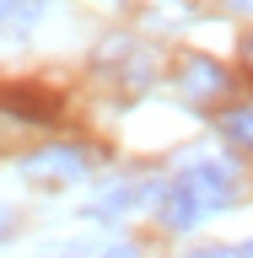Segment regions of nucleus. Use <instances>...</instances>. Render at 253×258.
Segmentation results:
<instances>
[{"mask_svg": "<svg viewBox=\"0 0 253 258\" xmlns=\"http://www.w3.org/2000/svg\"><path fill=\"white\" fill-rule=\"evenodd\" d=\"M189 258H237L232 247H199V253H189Z\"/></svg>", "mask_w": 253, "mask_h": 258, "instance_id": "obj_8", "label": "nucleus"}, {"mask_svg": "<svg viewBox=\"0 0 253 258\" xmlns=\"http://www.w3.org/2000/svg\"><path fill=\"white\" fill-rule=\"evenodd\" d=\"M232 6H253V0H232Z\"/></svg>", "mask_w": 253, "mask_h": 258, "instance_id": "obj_11", "label": "nucleus"}, {"mask_svg": "<svg viewBox=\"0 0 253 258\" xmlns=\"http://www.w3.org/2000/svg\"><path fill=\"white\" fill-rule=\"evenodd\" d=\"M178 188H183L194 205H199V215H210V210H221L226 199H232V167H221V161L189 167V172L178 177Z\"/></svg>", "mask_w": 253, "mask_h": 258, "instance_id": "obj_1", "label": "nucleus"}, {"mask_svg": "<svg viewBox=\"0 0 253 258\" xmlns=\"http://www.w3.org/2000/svg\"><path fill=\"white\" fill-rule=\"evenodd\" d=\"M103 258H140V247H129V242H119V247H108Z\"/></svg>", "mask_w": 253, "mask_h": 258, "instance_id": "obj_7", "label": "nucleus"}, {"mask_svg": "<svg viewBox=\"0 0 253 258\" xmlns=\"http://www.w3.org/2000/svg\"><path fill=\"white\" fill-rule=\"evenodd\" d=\"M86 167H92V156L76 151V145H48V151H38V156L22 161L27 177H60V183H65V177H81Z\"/></svg>", "mask_w": 253, "mask_h": 258, "instance_id": "obj_2", "label": "nucleus"}, {"mask_svg": "<svg viewBox=\"0 0 253 258\" xmlns=\"http://www.w3.org/2000/svg\"><path fill=\"white\" fill-rule=\"evenodd\" d=\"M221 135H226L232 145H248V151H253V108H232V113L221 118Z\"/></svg>", "mask_w": 253, "mask_h": 258, "instance_id": "obj_6", "label": "nucleus"}, {"mask_svg": "<svg viewBox=\"0 0 253 258\" xmlns=\"http://www.w3.org/2000/svg\"><path fill=\"white\" fill-rule=\"evenodd\" d=\"M6 221H11V215H6V210H0V237H6V231H11V226H6Z\"/></svg>", "mask_w": 253, "mask_h": 258, "instance_id": "obj_9", "label": "nucleus"}, {"mask_svg": "<svg viewBox=\"0 0 253 258\" xmlns=\"http://www.w3.org/2000/svg\"><path fill=\"white\" fill-rule=\"evenodd\" d=\"M0 108L16 113V118H38V124H43V118L60 113V97H48L43 86H6V92H0Z\"/></svg>", "mask_w": 253, "mask_h": 258, "instance_id": "obj_3", "label": "nucleus"}, {"mask_svg": "<svg viewBox=\"0 0 253 258\" xmlns=\"http://www.w3.org/2000/svg\"><path fill=\"white\" fill-rule=\"evenodd\" d=\"M237 258H253V242H248V247H242V253H237Z\"/></svg>", "mask_w": 253, "mask_h": 258, "instance_id": "obj_10", "label": "nucleus"}, {"mask_svg": "<svg viewBox=\"0 0 253 258\" xmlns=\"http://www.w3.org/2000/svg\"><path fill=\"white\" fill-rule=\"evenodd\" d=\"M157 215H162L167 226H173V231H189L194 221H205V215H199V205H194V199H189L183 188H178V183H173V188H167V194L157 199Z\"/></svg>", "mask_w": 253, "mask_h": 258, "instance_id": "obj_5", "label": "nucleus"}, {"mask_svg": "<svg viewBox=\"0 0 253 258\" xmlns=\"http://www.w3.org/2000/svg\"><path fill=\"white\" fill-rule=\"evenodd\" d=\"M178 86H183V92L189 97H216L226 86V70L216 59H205V54H194L189 64H183V76H178Z\"/></svg>", "mask_w": 253, "mask_h": 258, "instance_id": "obj_4", "label": "nucleus"}]
</instances>
